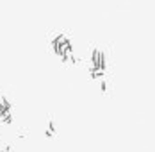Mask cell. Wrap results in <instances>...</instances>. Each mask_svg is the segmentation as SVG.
<instances>
[{
    "label": "cell",
    "mask_w": 155,
    "mask_h": 152,
    "mask_svg": "<svg viewBox=\"0 0 155 152\" xmlns=\"http://www.w3.org/2000/svg\"><path fill=\"white\" fill-rule=\"evenodd\" d=\"M0 106L4 107V109H11V104L7 102V98H5L4 95H0Z\"/></svg>",
    "instance_id": "obj_1"
},
{
    "label": "cell",
    "mask_w": 155,
    "mask_h": 152,
    "mask_svg": "<svg viewBox=\"0 0 155 152\" xmlns=\"http://www.w3.org/2000/svg\"><path fill=\"white\" fill-rule=\"evenodd\" d=\"M107 90V84H105V81H102V91Z\"/></svg>",
    "instance_id": "obj_2"
}]
</instances>
